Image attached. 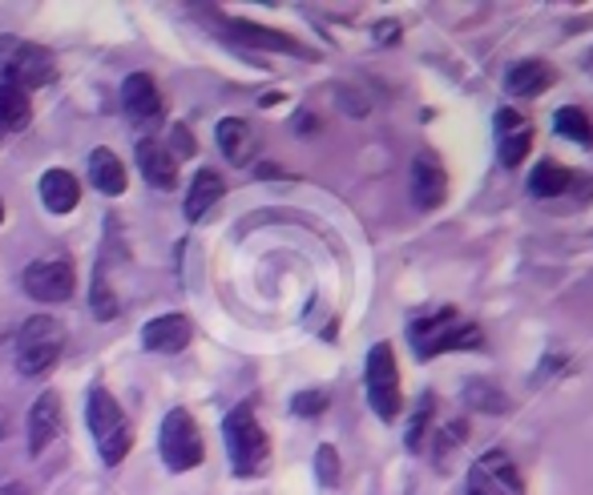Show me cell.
I'll list each match as a JSON object with an SVG mask.
<instances>
[{
  "label": "cell",
  "instance_id": "52a82bcc",
  "mask_svg": "<svg viewBox=\"0 0 593 495\" xmlns=\"http://www.w3.org/2000/svg\"><path fill=\"white\" fill-rule=\"evenodd\" d=\"M368 403L371 411L384 419V423H396L403 408L400 395V367H396V351L392 342H376L368 351Z\"/></svg>",
  "mask_w": 593,
  "mask_h": 495
},
{
  "label": "cell",
  "instance_id": "6da1fadb",
  "mask_svg": "<svg viewBox=\"0 0 593 495\" xmlns=\"http://www.w3.org/2000/svg\"><path fill=\"white\" fill-rule=\"evenodd\" d=\"M408 339H412V351L416 359H437V354L448 351H472V347H481V327L469 319H460L457 310H437V314H425V319H416L408 327Z\"/></svg>",
  "mask_w": 593,
  "mask_h": 495
},
{
  "label": "cell",
  "instance_id": "2e32d148",
  "mask_svg": "<svg viewBox=\"0 0 593 495\" xmlns=\"http://www.w3.org/2000/svg\"><path fill=\"white\" fill-rule=\"evenodd\" d=\"M137 169L157 189H174V182H178V162L170 157V149L157 137H142L137 142Z\"/></svg>",
  "mask_w": 593,
  "mask_h": 495
},
{
  "label": "cell",
  "instance_id": "44dd1931",
  "mask_svg": "<svg viewBox=\"0 0 593 495\" xmlns=\"http://www.w3.org/2000/svg\"><path fill=\"white\" fill-rule=\"evenodd\" d=\"M226 194V182L214 169H198V177L191 182V194H186V218L198 221L206 218L214 209V202H223Z\"/></svg>",
  "mask_w": 593,
  "mask_h": 495
},
{
  "label": "cell",
  "instance_id": "4fadbf2b",
  "mask_svg": "<svg viewBox=\"0 0 593 495\" xmlns=\"http://www.w3.org/2000/svg\"><path fill=\"white\" fill-rule=\"evenodd\" d=\"M57 435H61V395H57V391H45V395H37V403L29 408V455L37 460Z\"/></svg>",
  "mask_w": 593,
  "mask_h": 495
},
{
  "label": "cell",
  "instance_id": "484cf974",
  "mask_svg": "<svg viewBox=\"0 0 593 495\" xmlns=\"http://www.w3.org/2000/svg\"><path fill=\"white\" fill-rule=\"evenodd\" d=\"M162 145L170 149V157H174V162H186V157H194V137H191V130H186V125H174Z\"/></svg>",
  "mask_w": 593,
  "mask_h": 495
},
{
  "label": "cell",
  "instance_id": "277c9868",
  "mask_svg": "<svg viewBox=\"0 0 593 495\" xmlns=\"http://www.w3.org/2000/svg\"><path fill=\"white\" fill-rule=\"evenodd\" d=\"M65 351V327L53 314H37L17 334V371L21 374H49Z\"/></svg>",
  "mask_w": 593,
  "mask_h": 495
},
{
  "label": "cell",
  "instance_id": "603a6c76",
  "mask_svg": "<svg viewBox=\"0 0 593 495\" xmlns=\"http://www.w3.org/2000/svg\"><path fill=\"white\" fill-rule=\"evenodd\" d=\"M565 186H570V169H565V165H558L553 157L538 162V169H533V177H529L533 198H558Z\"/></svg>",
  "mask_w": 593,
  "mask_h": 495
},
{
  "label": "cell",
  "instance_id": "5bb4252c",
  "mask_svg": "<svg viewBox=\"0 0 593 495\" xmlns=\"http://www.w3.org/2000/svg\"><path fill=\"white\" fill-rule=\"evenodd\" d=\"M194 339V327L186 314H162V319H150L146 330H142V342H146V351L157 354H178L186 351Z\"/></svg>",
  "mask_w": 593,
  "mask_h": 495
},
{
  "label": "cell",
  "instance_id": "8992f818",
  "mask_svg": "<svg viewBox=\"0 0 593 495\" xmlns=\"http://www.w3.org/2000/svg\"><path fill=\"white\" fill-rule=\"evenodd\" d=\"M157 452L170 472H191L206 460V447H202V431L191 419V411L174 408L162 419V431H157Z\"/></svg>",
  "mask_w": 593,
  "mask_h": 495
},
{
  "label": "cell",
  "instance_id": "83f0119b",
  "mask_svg": "<svg viewBox=\"0 0 593 495\" xmlns=\"http://www.w3.org/2000/svg\"><path fill=\"white\" fill-rule=\"evenodd\" d=\"M324 408H327L324 391H303V395H295V411H299V415H319Z\"/></svg>",
  "mask_w": 593,
  "mask_h": 495
},
{
  "label": "cell",
  "instance_id": "e0dca14e",
  "mask_svg": "<svg viewBox=\"0 0 593 495\" xmlns=\"http://www.w3.org/2000/svg\"><path fill=\"white\" fill-rule=\"evenodd\" d=\"M41 202L49 206V214H73L81 202V186L78 177L69 174V169H45V177H41Z\"/></svg>",
  "mask_w": 593,
  "mask_h": 495
},
{
  "label": "cell",
  "instance_id": "d4e9b609",
  "mask_svg": "<svg viewBox=\"0 0 593 495\" xmlns=\"http://www.w3.org/2000/svg\"><path fill=\"white\" fill-rule=\"evenodd\" d=\"M93 314H98L101 322H110L113 314H117V302H113V290H110V282H105V275L98 270V278H93Z\"/></svg>",
  "mask_w": 593,
  "mask_h": 495
},
{
  "label": "cell",
  "instance_id": "f546056e",
  "mask_svg": "<svg viewBox=\"0 0 593 495\" xmlns=\"http://www.w3.org/2000/svg\"><path fill=\"white\" fill-rule=\"evenodd\" d=\"M0 495H29V487H24V484H4V487H0Z\"/></svg>",
  "mask_w": 593,
  "mask_h": 495
},
{
  "label": "cell",
  "instance_id": "7a4b0ae2",
  "mask_svg": "<svg viewBox=\"0 0 593 495\" xmlns=\"http://www.w3.org/2000/svg\"><path fill=\"white\" fill-rule=\"evenodd\" d=\"M226 435V452H231V463H235L238 475H263L270 463V440L267 431L258 427L255 408L251 403H238L223 423Z\"/></svg>",
  "mask_w": 593,
  "mask_h": 495
},
{
  "label": "cell",
  "instance_id": "ba28073f",
  "mask_svg": "<svg viewBox=\"0 0 593 495\" xmlns=\"http://www.w3.org/2000/svg\"><path fill=\"white\" fill-rule=\"evenodd\" d=\"M469 495H525V484L509 455L484 452L469 472Z\"/></svg>",
  "mask_w": 593,
  "mask_h": 495
},
{
  "label": "cell",
  "instance_id": "3957f363",
  "mask_svg": "<svg viewBox=\"0 0 593 495\" xmlns=\"http://www.w3.org/2000/svg\"><path fill=\"white\" fill-rule=\"evenodd\" d=\"M90 431L101 460L110 463V467H117L130 455V447H134V427H130L125 411L117 408V399L105 386H93L90 391Z\"/></svg>",
  "mask_w": 593,
  "mask_h": 495
},
{
  "label": "cell",
  "instance_id": "30bf717a",
  "mask_svg": "<svg viewBox=\"0 0 593 495\" xmlns=\"http://www.w3.org/2000/svg\"><path fill=\"white\" fill-rule=\"evenodd\" d=\"M533 149V122L525 113L501 110L497 113V154H501L504 169H517Z\"/></svg>",
  "mask_w": 593,
  "mask_h": 495
},
{
  "label": "cell",
  "instance_id": "f1b7e54d",
  "mask_svg": "<svg viewBox=\"0 0 593 495\" xmlns=\"http://www.w3.org/2000/svg\"><path fill=\"white\" fill-rule=\"evenodd\" d=\"M9 423H12V419H9V411H4V408H0V440H9Z\"/></svg>",
  "mask_w": 593,
  "mask_h": 495
},
{
  "label": "cell",
  "instance_id": "4316f807",
  "mask_svg": "<svg viewBox=\"0 0 593 495\" xmlns=\"http://www.w3.org/2000/svg\"><path fill=\"white\" fill-rule=\"evenodd\" d=\"M315 467H319V479H324V484H336L339 479L336 447H319V452H315Z\"/></svg>",
  "mask_w": 593,
  "mask_h": 495
},
{
  "label": "cell",
  "instance_id": "d6986e66",
  "mask_svg": "<svg viewBox=\"0 0 593 495\" xmlns=\"http://www.w3.org/2000/svg\"><path fill=\"white\" fill-rule=\"evenodd\" d=\"M90 182H93V189H101L105 198H117V194H125V165H122V157L113 154V149H93L90 154Z\"/></svg>",
  "mask_w": 593,
  "mask_h": 495
},
{
  "label": "cell",
  "instance_id": "7c38bea8",
  "mask_svg": "<svg viewBox=\"0 0 593 495\" xmlns=\"http://www.w3.org/2000/svg\"><path fill=\"white\" fill-rule=\"evenodd\" d=\"M448 194V174L437 154H416L412 162V202L420 209H437Z\"/></svg>",
  "mask_w": 593,
  "mask_h": 495
},
{
  "label": "cell",
  "instance_id": "ffe728a7",
  "mask_svg": "<svg viewBox=\"0 0 593 495\" xmlns=\"http://www.w3.org/2000/svg\"><path fill=\"white\" fill-rule=\"evenodd\" d=\"M553 65L549 61H517L513 69H509V78H504V85H509V93L513 97H538V93H545L549 85H553Z\"/></svg>",
  "mask_w": 593,
  "mask_h": 495
},
{
  "label": "cell",
  "instance_id": "4dcf8cb0",
  "mask_svg": "<svg viewBox=\"0 0 593 495\" xmlns=\"http://www.w3.org/2000/svg\"><path fill=\"white\" fill-rule=\"evenodd\" d=\"M0 221H4V202H0Z\"/></svg>",
  "mask_w": 593,
  "mask_h": 495
},
{
  "label": "cell",
  "instance_id": "ac0fdd59",
  "mask_svg": "<svg viewBox=\"0 0 593 495\" xmlns=\"http://www.w3.org/2000/svg\"><path fill=\"white\" fill-rule=\"evenodd\" d=\"M214 137H218V149L231 157V165H247L255 157V130L243 117H223Z\"/></svg>",
  "mask_w": 593,
  "mask_h": 495
},
{
  "label": "cell",
  "instance_id": "5b68a950",
  "mask_svg": "<svg viewBox=\"0 0 593 495\" xmlns=\"http://www.w3.org/2000/svg\"><path fill=\"white\" fill-rule=\"evenodd\" d=\"M0 78H4V85H17L29 93V89L53 85L57 61L49 49H41V44L4 37V41H0Z\"/></svg>",
  "mask_w": 593,
  "mask_h": 495
},
{
  "label": "cell",
  "instance_id": "9a60e30c",
  "mask_svg": "<svg viewBox=\"0 0 593 495\" xmlns=\"http://www.w3.org/2000/svg\"><path fill=\"white\" fill-rule=\"evenodd\" d=\"M122 105L134 122H157L162 117V93L150 73H130L122 85Z\"/></svg>",
  "mask_w": 593,
  "mask_h": 495
},
{
  "label": "cell",
  "instance_id": "8fae6325",
  "mask_svg": "<svg viewBox=\"0 0 593 495\" xmlns=\"http://www.w3.org/2000/svg\"><path fill=\"white\" fill-rule=\"evenodd\" d=\"M226 37H235L238 44H251V49H270V53H292V56H315L307 44H299L295 37L279 33V29H263L255 21H223Z\"/></svg>",
  "mask_w": 593,
  "mask_h": 495
},
{
  "label": "cell",
  "instance_id": "9c48e42d",
  "mask_svg": "<svg viewBox=\"0 0 593 495\" xmlns=\"http://www.w3.org/2000/svg\"><path fill=\"white\" fill-rule=\"evenodd\" d=\"M78 287V270L65 258H49V262H33L24 270V290L37 302H69Z\"/></svg>",
  "mask_w": 593,
  "mask_h": 495
},
{
  "label": "cell",
  "instance_id": "7402d4cb",
  "mask_svg": "<svg viewBox=\"0 0 593 495\" xmlns=\"http://www.w3.org/2000/svg\"><path fill=\"white\" fill-rule=\"evenodd\" d=\"M29 122H33V105H29V93L0 81V137H4V133L24 130Z\"/></svg>",
  "mask_w": 593,
  "mask_h": 495
},
{
  "label": "cell",
  "instance_id": "cb8c5ba5",
  "mask_svg": "<svg viewBox=\"0 0 593 495\" xmlns=\"http://www.w3.org/2000/svg\"><path fill=\"white\" fill-rule=\"evenodd\" d=\"M553 125H558L561 137H573L577 145H593V122L585 117L582 110H577V105H565V110H558Z\"/></svg>",
  "mask_w": 593,
  "mask_h": 495
}]
</instances>
